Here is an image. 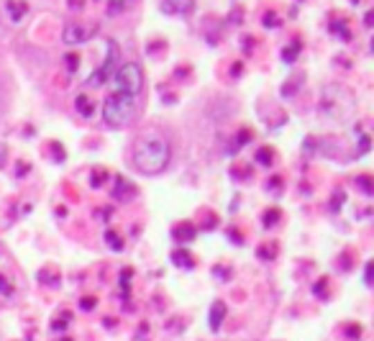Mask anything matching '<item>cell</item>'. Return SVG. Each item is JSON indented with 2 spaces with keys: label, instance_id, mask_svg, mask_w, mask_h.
I'll return each instance as SVG.
<instances>
[{
  "label": "cell",
  "instance_id": "cell-1",
  "mask_svg": "<svg viewBox=\"0 0 374 341\" xmlns=\"http://www.w3.org/2000/svg\"><path fill=\"white\" fill-rule=\"evenodd\" d=\"M172 157L170 141L159 131H144L134 144V164L144 175H159L167 170Z\"/></svg>",
  "mask_w": 374,
  "mask_h": 341
},
{
  "label": "cell",
  "instance_id": "cell-2",
  "mask_svg": "<svg viewBox=\"0 0 374 341\" xmlns=\"http://www.w3.org/2000/svg\"><path fill=\"white\" fill-rule=\"evenodd\" d=\"M134 111H136L134 98L113 93V95H108V100L103 103V121H105L111 128H123L128 121L134 119Z\"/></svg>",
  "mask_w": 374,
  "mask_h": 341
},
{
  "label": "cell",
  "instance_id": "cell-3",
  "mask_svg": "<svg viewBox=\"0 0 374 341\" xmlns=\"http://www.w3.org/2000/svg\"><path fill=\"white\" fill-rule=\"evenodd\" d=\"M113 82H116V90L121 95H128V98H136L141 90H144V69L139 62H126L121 64L116 72H113Z\"/></svg>",
  "mask_w": 374,
  "mask_h": 341
},
{
  "label": "cell",
  "instance_id": "cell-4",
  "mask_svg": "<svg viewBox=\"0 0 374 341\" xmlns=\"http://www.w3.org/2000/svg\"><path fill=\"white\" fill-rule=\"evenodd\" d=\"M116 62H118V46L111 42V44H108V57H105V62H103V67L98 69V72H95L90 80H87V85H90V87H93V85H103V82H105V80H108V77L116 72Z\"/></svg>",
  "mask_w": 374,
  "mask_h": 341
},
{
  "label": "cell",
  "instance_id": "cell-5",
  "mask_svg": "<svg viewBox=\"0 0 374 341\" xmlns=\"http://www.w3.org/2000/svg\"><path fill=\"white\" fill-rule=\"evenodd\" d=\"M93 34H95V28H90V26L69 24V26H64V31H62V42L69 44V46H75V44L87 42V39H90Z\"/></svg>",
  "mask_w": 374,
  "mask_h": 341
},
{
  "label": "cell",
  "instance_id": "cell-6",
  "mask_svg": "<svg viewBox=\"0 0 374 341\" xmlns=\"http://www.w3.org/2000/svg\"><path fill=\"white\" fill-rule=\"evenodd\" d=\"M195 8V0H162V10L167 16H187Z\"/></svg>",
  "mask_w": 374,
  "mask_h": 341
},
{
  "label": "cell",
  "instance_id": "cell-7",
  "mask_svg": "<svg viewBox=\"0 0 374 341\" xmlns=\"http://www.w3.org/2000/svg\"><path fill=\"white\" fill-rule=\"evenodd\" d=\"M223 318H226V303L215 300V303L211 306V329L213 331H218V329H221Z\"/></svg>",
  "mask_w": 374,
  "mask_h": 341
},
{
  "label": "cell",
  "instance_id": "cell-8",
  "mask_svg": "<svg viewBox=\"0 0 374 341\" xmlns=\"http://www.w3.org/2000/svg\"><path fill=\"white\" fill-rule=\"evenodd\" d=\"M172 236H175V241H179V244L193 241V239H195V226H190V223H179V226H175Z\"/></svg>",
  "mask_w": 374,
  "mask_h": 341
},
{
  "label": "cell",
  "instance_id": "cell-9",
  "mask_svg": "<svg viewBox=\"0 0 374 341\" xmlns=\"http://www.w3.org/2000/svg\"><path fill=\"white\" fill-rule=\"evenodd\" d=\"M172 262H175L177 267H185V270H193V265H195V262H193V256L187 254L185 249H177V252H172Z\"/></svg>",
  "mask_w": 374,
  "mask_h": 341
},
{
  "label": "cell",
  "instance_id": "cell-10",
  "mask_svg": "<svg viewBox=\"0 0 374 341\" xmlns=\"http://www.w3.org/2000/svg\"><path fill=\"white\" fill-rule=\"evenodd\" d=\"M116 198H118V200L134 198V185H131V182H126L123 177H118V185H116Z\"/></svg>",
  "mask_w": 374,
  "mask_h": 341
},
{
  "label": "cell",
  "instance_id": "cell-11",
  "mask_svg": "<svg viewBox=\"0 0 374 341\" xmlns=\"http://www.w3.org/2000/svg\"><path fill=\"white\" fill-rule=\"evenodd\" d=\"M77 111L90 119V116H93V100H90L87 95H80V98H77Z\"/></svg>",
  "mask_w": 374,
  "mask_h": 341
},
{
  "label": "cell",
  "instance_id": "cell-12",
  "mask_svg": "<svg viewBox=\"0 0 374 341\" xmlns=\"http://www.w3.org/2000/svg\"><path fill=\"white\" fill-rule=\"evenodd\" d=\"M8 13H10V18H13V21H21V18H24V13H26V6H24V3H18V0H10Z\"/></svg>",
  "mask_w": 374,
  "mask_h": 341
},
{
  "label": "cell",
  "instance_id": "cell-13",
  "mask_svg": "<svg viewBox=\"0 0 374 341\" xmlns=\"http://www.w3.org/2000/svg\"><path fill=\"white\" fill-rule=\"evenodd\" d=\"M280 221V211L277 208H272V211H267V216H264V226H272V223Z\"/></svg>",
  "mask_w": 374,
  "mask_h": 341
},
{
  "label": "cell",
  "instance_id": "cell-14",
  "mask_svg": "<svg viewBox=\"0 0 374 341\" xmlns=\"http://www.w3.org/2000/svg\"><path fill=\"white\" fill-rule=\"evenodd\" d=\"M105 241H108V244H111V247L116 249V252H118V249L123 247V244H121V239L116 236V231H108V234H105Z\"/></svg>",
  "mask_w": 374,
  "mask_h": 341
},
{
  "label": "cell",
  "instance_id": "cell-15",
  "mask_svg": "<svg viewBox=\"0 0 374 341\" xmlns=\"http://www.w3.org/2000/svg\"><path fill=\"white\" fill-rule=\"evenodd\" d=\"M126 3H128V0H108V10H111V13H121Z\"/></svg>",
  "mask_w": 374,
  "mask_h": 341
},
{
  "label": "cell",
  "instance_id": "cell-16",
  "mask_svg": "<svg viewBox=\"0 0 374 341\" xmlns=\"http://www.w3.org/2000/svg\"><path fill=\"white\" fill-rule=\"evenodd\" d=\"M295 57H298V44H295V46H287V49L282 51V60L285 62H292Z\"/></svg>",
  "mask_w": 374,
  "mask_h": 341
},
{
  "label": "cell",
  "instance_id": "cell-17",
  "mask_svg": "<svg viewBox=\"0 0 374 341\" xmlns=\"http://www.w3.org/2000/svg\"><path fill=\"white\" fill-rule=\"evenodd\" d=\"M256 159H259L262 164H272V152H269V149H259Z\"/></svg>",
  "mask_w": 374,
  "mask_h": 341
},
{
  "label": "cell",
  "instance_id": "cell-18",
  "mask_svg": "<svg viewBox=\"0 0 374 341\" xmlns=\"http://www.w3.org/2000/svg\"><path fill=\"white\" fill-rule=\"evenodd\" d=\"M357 182L362 185V188H364V195H372V180L366 177V175H364V177H359Z\"/></svg>",
  "mask_w": 374,
  "mask_h": 341
},
{
  "label": "cell",
  "instance_id": "cell-19",
  "mask_svg": "<svg viewBox=\"0 0 374 341\" xmlns=\"http://www.w3.org/2000/svg\"><path fill=\"white\" fill-rule=\"evenodd\" d=\"M277 24H280V18L274 16V13H264V26H267V28H272V26Z\"/></svg>",
  "mask_w": 374,
  "mask_h": 341
},
{
  "label": "cell",
  "instance_id": "cell-20",
  "mask_svg": "<svg viewBox=\"0 0 374 341\" xmlns=\"http://www.w3.org/2000/svg\"><path fill=\"white\" fill-rule=\"evenodd\" d=\"M95 306H98V300H95V298H82V300H80V308H82V311H93Z\"/></svg>",
  "mask_w": 374,
  "mask_h": 341
},
{
  "label": "cell",
  "instance_id": "cell-21",
  "mask_svg": "<svg viewBox=\"0 0 374 341\" xmlns=\"http://www.w3.org/2000/svg\"><path fill=\"white\" fill-rule=\"evenodd\" d=\"M67 64H69V72H75V67H77V57H75V54H69V57H67Z\"/></svg>",
  "mask_w": 374,
  "mask_h": 341
},
{
  "label": "cell",
  "instance_id": "cell-22",
  "mask_svg": "<svg viewBox=\"0 0 374 341\" xmlns=\"http://www.w3.org/2000/svg\"><path fill=\"white\" fill-rule=\"evenodd\" d=\"M359 149H362V154H364L366 149H369V139H366V137H362V144H359Z\"/></svg>",
  "mask_w": 374,
  "mask_h": 341
},
{
  "label": "cell",
  "instance_id": "cell-23",
  "mask_svg": "<svg viewBox=\"0 0 374 341\" xmlns=\"http://www.w3.org/2000/svg\"><path fill=\"white\" fill-rule=\"evenodd\" d=\"M103 177H105V175H93V185H100Z\"/></svg>",
  "mask_w": 374,
  "mask_h": 341
},
{
  "label": "cell",
  "instance_id": "cell-24",
  "mask_svg": "<svg viewBox=\"0 0 374 341\" xmlns=\"http://www.w3.org/2000/svg\"><path fill=\"white\" fill-rule=\"evenodd\" d=\"M3 164H6V149L0 146V167H3Z\"/></svg>",
  "mask_w": 374,
  "mask_h": 341
},
{
  "label": "cell",
  "instance_id": "cell-25",
  "mask_svg": "<svg viewBox=\"0 0 374 341\" xmlns=\"http://www.w3.org/2000/svg\"><path fill=\"white\" fill-rule=\"evenodd\" d=\"M354 3H357V0H354Z\"/></svg>",
  "mask_w": 374,
  "mask_h": 341
}]
</instances>
